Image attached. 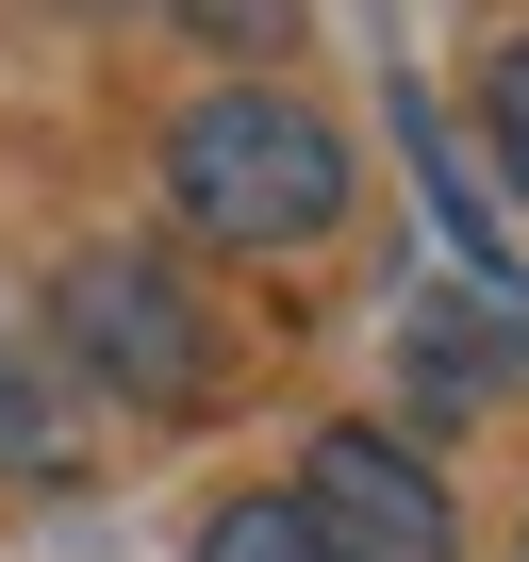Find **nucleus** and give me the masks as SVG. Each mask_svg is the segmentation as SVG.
Here are the masks:
<instances>
[{
  "label": "nucleus",
  "mask_w": 529,
  "mask_h": 562,
  "mask_svg": "<svg viewBox=\"0 0 529 562\" xmlns=\"http://www.w3.org/2000/svg\"><path fill=\"white\" fill-rule=\"evenodd\" d=\"M50 331H67V364H83V381H116L133 414H199V397H215L199 281H182L166 248H67V281H50Z\"/></svg>",
  "instance_id": "f03ea898"
},
{
  "label": "nucleus",
  "mask_w": 529,
  "mask_h": 562,
  "mask_svg": "<svg viewBox=\"0 0 529 562\" xmlns=\"http://www.w3.org/2000/svg\"><path fill=\"white\" fill-rule=\"evenodd\" d=\"M199 562H348V546H331V529L299 513V480H282V496H215V513H199Z\"/></svg>",
  "instance_id": "423d86ee"
},
{
  "label": "nucleus",
  "mask_w": 529,
  "mask_h": 562,
  "mask_svg": "<svg viewBox=\"0 0 529 562\" xmlns=\"http://www.w3.org/2000/svg\"><path fill=\"white\" fill-rule=\"evenodd\" d=\"M414 381H430V397H496V381H529V331H496V299H480V315L447 299V315L414 331Z\"/></svg>",
  "instance_id": "39448f33"
},
{
  "label": "nucleus",
  "mask_w": 529,
  "mask_h": 562,
  "mask_svg": "<svg viewBox=\"0 0 529 562\" xmlns=\"http://www.w3.org/2000/svg\"><path fill=\"white\" fill-rule=\"evenodd\" d=\"M0 480H67V397H50L18 315H0Z\"/></svg>",
  "instance_id": "20e7f679"
},
{
  "label": "nucleus",
  "mask_w": 529,
  "mask_h": 562,
  "mask_svg": "<svg viewBox=\"0 0 529 562\" xmlns=\"http://www.w3.org/2000/svg\"><path fill=\"white\" fill-rule=\"evenodd\" d=\"M166 199L199 248H315L348 215V133L282 83H215L166 116Z\"/></svg>",
  "instance_id": "f257e3e1"
},
{
  "label": "nucleus",
  "mask_w": 529,
  "mask_h": 562,
  "mask_svg": "<svg viewBox=\"0 0 529 562\" xmlns=\"http://www.w3.org/2000/svg\"><path fill=\"white\" fill-rule=\"evenodd\" d=\"M513 562H529V529H513Z\"/></svg>",
  "instance_id": "6e6552de"
},
{
  "label": "nucleus",
  "mask_w": 529,
  "mask_h": 562,
  "mask_svg": "<svg viewBox=\"0 0 529 562\" xmlns=\"http://www.w3.org/2000/svg\"><path fill=\"white\" fill-rule=\"evenodd\" d=\"M480 133H496V166L529 182V34H513V50L480 67Z\"/></svg>",
  "instance_id": "0eeeda50"
},
{
  "label": "nucleus",
  "mask_w": 529,
  "mask_h": 562,
  "mask_svg": "<svg viewBox=\"0 0 529 562\" xmlns=\"http://www.w3.org/2000/svg\"><path fill=\"white\" fill-rule=\"evenodd\" d=\"M299 513H315L348 562H463V513H447V480H430L397 430H315V447H299Z\"/></svg>",
  "instance_id": "7ed1b4c3"
}]
</instances>
